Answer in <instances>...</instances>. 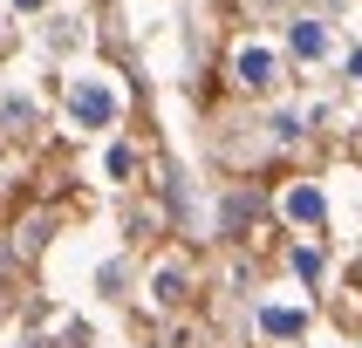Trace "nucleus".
I'll use <instances>...</instances> for the list:
<instances>
[{
  "instance_id": "1",
  "label": "nucleus",
  "mask_w": 362,
  "mask_h": 348,
  "mask_svg": "<svg viewBox=\"0 0 362 348\" xmlns=\"http://www.w3.org/2000/svg\"><path fill=\"white\" fill-rule=\"evenodd\" d=\"M76 109H82V116H110V96H96V89H82V96H76Z\"/></svg>"
}]
</instances>
